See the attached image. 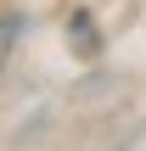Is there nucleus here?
<instances>
[{
    "label": "nucleus",
    "instance_id": "f257e3e1",
    "mask_svg": "<svg viewBox=\"0 0 146 151\" xmlns=\"http://www.w3.org/2000/svg\"><path fill=\"white\" fill-rule=\"evenodd\" d=\"M68 39H73V50H79V56H96V50H101V34H96V22H90L84 11H73V17H68Z\"/></svg>",
    "mask_w": 146,
    "mask_h": 151
},
{
    "label": "nucleus",
    "instance_id": "f03ea898",
    "mask_svg": "<svg viewBox=\"0 0 146 151\" xmlns=\"http://www.w3.org/2000/svg\"><path fill=\"white\" fill-rule=\"evenodd\" d=\"M17 39H23V17H0V73H6L11 50H17Z\"/></svg>",
    "mask_w": 146,
    "mask_h": 151
}]
</instances>
